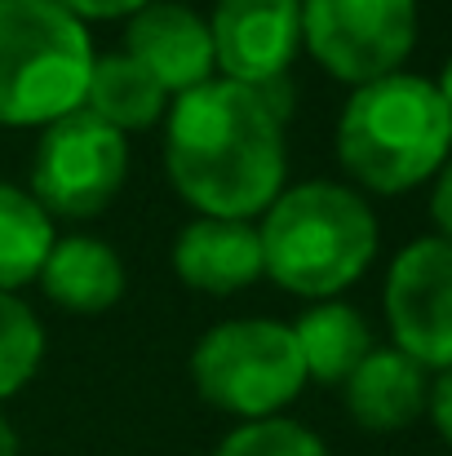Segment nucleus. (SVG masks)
<instances>
[{
  "mask_svg": "<svg viewBox=\"0 0 452 456\" xmlns=\"http://www.w3.org/2000/svg\"><path fill=\"white\" fill-rule=\"evenodd\" d=\"M289 80L249 89L209 80L164 116V173L200 217L249 222L275 204L289 173Z\"/></svg>",
  "mask_w": 452,
  "mask_h": 456,
  "instance_id": "obj_1",
  "label": "nucleus"
},
{
  "mask_svg": "<svg viewBox=\"0 0 452 456\" xmlns=\"http://www.w3.org/2000/svg\"><path fill=\"white\" fill-rule=\"evenodd\" d=\"M337 159L373 195H404L452 159V111L435 80L395 71L350 89L337 120Z\"/></svg>",
  "mask_w": 452,
  "mask_h": 456,
  "instance_id": "obj_2",
  "label": "nucleus"
},
{
  "mask_svg": "<svg viewBox=\"0 0 452 456\" xmlns=\"http://www.w3.org/2000/svg\"><path fill=\"white\" fill-rule=\"evenodd\" d=\"M262 275L284 293L333 302L377 257V217L368 200L341 182H301L262 213Z\"/></svg>",
  "mask_w": 452,
  "mask_h": 456,
  "instance_id": "obj_3",
  "label": "nucleus"
},
{
  "mask_svg": "<svg viewBox=\"0 0 452 456\" xmlns=\"http://www.w3.org/2000/svg\"><path fill=\"white\" fill-rule=\"evenodd\" d=\"M89 27L58 0H0V125L49 129L85 107Z\"/></svg>",
  "mask_w": 452,
  "mask_h": 456,
  "instance_id": "obj_4",
  "label": "nucleus"
},
{
  "mask_svg": "<svg viewBox=\"0 0 452 456\" xmlns=\"http://www.w3.org/2000/svg\"><path fill=\"white\" fill-rule=\"evenodd\" d=\"M195 395L240 421L280 417L306 386L293 323L280 319H226L209 328L191 350Z\"/></svg>",
  "mask_w": 452,
  "mask_h": 456,
  "instance_id": "obj_5",
  "label": "nucleus"
},
{
  "mask_svg": "<svg viewBox=\"0 0 452 456\" xmlns=\"http://www.w3.org/2000/svg\"><path fill=\"white\" fill-rule=\"evenodd\" d=\"M301 45L350 89L386 80L417 45V0H301Z\"/></svg>",
  "mask_w": 452,
  "mask_h": 456,
  "instance_id": "obj_6",
  "label": "nucleus"
},
{
  "mask_svg": "<svg viewBox=\"0 0 452 456\" xmlns=\"http://www.w3.org/2000/svg\"><path fill=\"white\" fill-rule=\"evenodd\" d=\"M129 177V142L85 107L40 134L31 195L49 217H98Z\"/></svg>",
  "mask_w": 452,
  "mask_h": 456,
  "instance_id": "obj_7",
  "label": "nucleus"
},
{
  "mask_svg": "<svg viewBox=\"0 0 452 456\" xmlns=\"http://www.w3.org/2000/svg\"><path fill=\"white\" fill-rule=\"evenodd\" d=\"M386 323L395 350L417 359L426 372L452 368V244L422 235L404 244L386 271Z\"/></svg>",
  "mask_w": 452,
  "mask_h": 456,
  "instance_id": "obj_8",
  "label": "nucleus"
},
{
  "mask_svg": "<svg viewBox=\"0 0 452 456\" xmlns=\"http://www.w3.org/2000/svg\"><path fill=\"white\" fill-rule=\"evenodd\" d=\"M213 58L231 85H275L301 49V0H218L209 13Z\"/></svg>",
  "mask_w": 452,
  "mask_h": 456,
  "instance_id": "obj_9",
  "label": "nucleus"
},
{
  "mask_svg": "<svg viewBox=\"0 0 452 456\" xmlns=\"http://www.w3.org/2000/svg\"><path fill=\"white\" fill-rule=\"evenodd\" d=\"M125 53L143 62L168 98H182L213 80V36L209 18H200L182 0H151L125 27Z\"/></svg>",
  "mask_w": 452,
  "mask_h": 456,
  "instance_id": "obj_10",
  "label": "nucleus"
},
{
  "mask_svg": "<svg viewBox=\"0 0 452 456\" xmlns=\"http://www.w3.org/2000/svg\"><path fill=\"white\" fill-rule=\"evenodd\" d=\"M173 271L195 293L231 297L262 280V235L253 222L195 217L173 240Z\"/></svg>",
  "mask_w": 452,
  "mask_h": 456,
  "instance_id": "obj_11",
  "label": "nucleus"
},
{
  "mask_svg": "<svg viewBox=\"0 0 452 456\" xmlns=\"http://www.w3.org/2000/svg\"><path fill=\"white\" fill-rule=\"evenodd\" d=\"M346 417L368 435L408 430L431 403V377L417 359L395 346H373L364 363L341 381Z\"/></svg>",
  "mask_w": 452,
  "mask_h": 456,
  "instance_id": "obj_12",
  "label": "nucleus"
},
{
  "mask_svg": "<svg viewBox=\"0 0 452 456\" xmlns=\"http://www.w3.org/2000/svg\"><path fill=\"white\" fill-rule=\"evenodd\" d=\"M40 284L49 302L76 314H103L125 297V262L94 235H67L45 257Z\"/></svg>",
  "mask_w": 452,
  "mask_h": 456,
  "instance_id": "obj_13",
  "label": "nucleus"
},
{
  "mask_svg": "<svg viewBox=\"0 0 452 456\" xmlns=\"http://www.w3.org/2000/svg\"><path fill=\"white\" fill-rule=\"evenodd\" d=\"M85 111L111 125L116 134H143L168 116V94L129 53H103L94 58V71H89Z\"/></svg>",
  "mask_w": 452,
  "mask_h": 456,
  "instance_id": "obj_14",
  "label": "nucleus"
},
{
  "mask_svg": "<svg viewBox=\"0 0 452 456\" xmlns=\"http://www.w3.org/2000/svg\"><path fill=\"white\" fill-rule=\"evenodd\" d=\"M293 337L306 363V381H319V386H341L373 350L368 319L337 297L310 305L293 323Z\"/></svg>",
  "mask_w": 452,
  "mask_h": 456,
  "instance_id": "obj_15",
  "label": "nucleus"
},
{
  "mask_svg": "<svg viewBox=\"0 0 452 456\" xmlns=\"http://www.w3.org/2000/svg\"><path fill=\"white\" fill-rule=\"evenodd\" d=\"M53 244V217L36 204V195L13 182H0V293L40 280Z\"/></svg>",
  "mask_w": 452,
  "mask_h": 456,
  "instance_id": "obj_16",
  "label": "nucleus"
},
{
  "mask_svg": "<svg viewBox=\"0 0 452 456\" xmlns=\"http://www.w3.org/2000/svg\"><path fill=\"white\" fill-rule=\"evenodd\" d=\"M45 359V328L36 319V310L13 297L0 293V399H13Z\"/></svg>",
  "mask_w": 452,
  "mask_h": 456,
  "instance_id": "obj_17",
  "label": "nucleus"
},
{
  "mask_svg": "<svg viewBox=\"0 0 452 456\" xmlns=\"http://www.w3.org/2000/svg\"><path fill=\"white\" fill-rule=\"evenodd\" d=\"M213 456H328V448L301 421L267 417V421H240Z\"/></svg>",
  "mask_w": 452,
  "mask_h": 456,
  "instance_id": "obj_18",
  "label": "nucleus"
},
{
  "mask_svg": "<svg viewBox=\"0 0 452 456\" xmlns=\"http://www.w3.org/2000/svg\"><path fill=\"white\" fill-rule=\"evenodd\" d=\"M58 4L71 9L80 22H111V18H134L151 0H58Z\"/></svg>",
  "mask_w": 452,
  "mask_h": 456,
  "instance_id": "obj_19",
  "label": "nucleus"
},
{
  "mask_svg": "<svg viewBox=\"0 0 452 456\" xmlns=\"http://www.w3.org/2000/svg\"><path fill=\"white\" fill-rule=\"evenodd\" d=\"M431 217H435V235L452 244V159L435 173V191H431Z\"/></svg>",
  "mask_w": 452,
  "mask_h": 456,
  "instance_id": "obj_20",
  "label": "nucleus"
},
{
  "mask_svg": "<svg viewBox=\"0 0 452 456\" xmlns=\"http://www.w3.org/2000/svg\"><path fill=\"white\" fill-rule=\"evenodd\" d=\"M426 412H431L440 439L452 448V368L448 372H440V381L431 386V403H426Z\"/></svg>",
  "mask_w": 452,
  "mask_h": 456,
  "instance_id": "obj_21",
  "label": "nucleus"
},
{
  "mask_svg": "<svg viewBox=\"0 0 452 456\" xmlns=\"http://www.w3.org/2000/svg\"><path fill=\"white\" fill-rule=\"evenodd\" d=\"M0 456H18V435H13V426L4 421V412H0Z\"/></svg>",
  "mask_w": 452,
  "mask_h": 456,
  "instance_id": "obj_22",
  "label": "nucleus"
},
{
  "mask_svg": "<svg viewBox=\"0 0 452 456\" xmlns=\"http://www.w3.org/2000/svg\"><path fill=\"white\" fill-rule=\"evenodd\" d=\"M435 89H440L444 107L452 111V53H448V62H444V71H440V80H435Z\"/></svg>",
  "mask_w": 452,
  "mask_h": 456,
  "instance_id": "obj_23",
  "label": "nucleus"
}]
</instances>
